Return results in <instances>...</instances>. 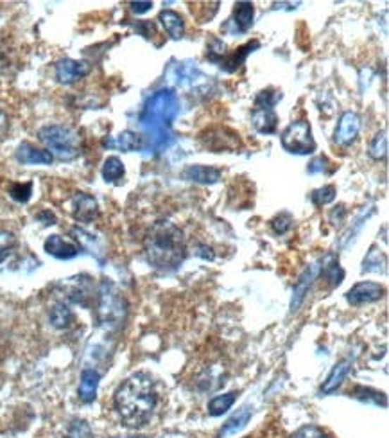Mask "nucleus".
<instances>
[{
	"label": "nucleus",
	"instance_id": "nucleus-37",
	"mask_svg": "<svg viewBox=\"0 0 389 438\" xmlns=\"http://www.w3.org/2000/svg\"><path fill=\"white\" fill-rule=\"evenodd\" d=\"M68 438H92L90 426L85 420H74L68 431Z\"/></svg>",
	"mask_w": 389,
	"mask_h": 438
},
{
	"label": "nucleus",
	"instance_id": "nucleus-42",
	"mask_svg": "<svg viewBox=\"0 0 389 438\" xmlns=\"http://www.w3.org/2000/svg\"><path fill=\"white\" fill-rule=\"evenodd\" d=\"M38 219H39V221H42V219H44V221H47V223H45V225H54V223H56V216L52 212H49V210H45V212L38 214Z\"/></svg>",
	"mask_w": 389,
	"mask_h": 438
},
{
	"label": "nucleus",
	"instance_id": "nucleus-24",
	"mask_svg": "<svg viewBox=\"0 0 389 438\" xmlns=\"http://www.w3.org/2000/svg\"><path fill=\"white\" fill-rule=\"evenodd\" d=\"M158 22L163 25L167 35H169L173 39H181L183 35H185V22H183V18H181L176 11H173V9H163V11H160Z\"/></svg>",
	"mask_w": 389,
	"mask_h": 438
},
{
	"label": "nucleus",
	"instance_id": "nucleus-1",
	"mask_svg": "<svg viewBox=\"0 0 389 438\" xmlns=\"http://www.w3.org/2000/svg\"><path fill=\"white\" fill-rule=\"evenodd\" d=\"M113 404L124 426L131 430L144 427L153 419L158 406L154 379L147 372L131 374L115 390Z\"/></svg>",
	"mask_w": 389,
	"mask_h": 438
},
{
	"label": "nucleus",
	"instance_id": "nucleus-3",
	"mask_svg": "<svg viewBox=\"0 0 389 438\" xmlns=\"http://www.w3.org/2000/svg\"><path fill=\"white\" fill-rule=\"evenodd\" d=\"M180 114V99L171 88L158 90L146 103L140 114V123L151 137V144L156 151H163L174 142V118Z\"/></svg>",
	"mask_w": 389,
	"mask_h": 438
},
{
	"label": "nucleus",
	"instance_id": "nucleus-30",
	"mask_svg": "<svg viewBox=\"0 0 389 438\" xmlns=\"http://www.w3.org/2000/svg\"><path fill=\"white\" fill-rule=\"evenodd\" d=\"M16 246H18V239L13 232L8 230H0V264L6 262L9 257L15 253Z\"/></svg>",
	"mask_w": 389,
	"mask_h": 438
},
{
	"label": "nucleus",
	"instance_id": "nucleus-18",
	"mask_svg": "<svg viewBox=\"0 0 389 438\" xmlns=\"http://www.w3.org/2000/svg\"><path fill=\"white\" fill-rule=\"evenodd\" d=\"M252 124L260 135H273L278 126V115L275 108L253 107L252 110Z\"/></svg>",
	"mask_w": 389,
	"mask_h": 438
},
{
	"label": "nucleus",
	"instance_id": "nucleus-28",
	"mask_svg": "<svg viewBox=\"0 0 389 438\" xmlns=\"http://www.w3.org/2000/svg\"><path fill=\"white\" fill-rule=\"evenodd\" d=\"M235 399H237L235 391H228V394L224 395H216V397L209 403V406H206V411H209V415H212V417H221V415L226 413V411L235 404Z\"/></svg>",
	"mask_w": 389,
	"mask_h": 438
},
{
	"label": "nucleus",
	"instance_id": "nucleus-10",
	"mask_svg": "<svg viewBox=\"0 0 389 438\" xmlns=\"http://www.w3.org/2000/svg\"><path fill=\"white\" fill-rule=\"evenodd\" d=\"M70 214L75 221L92 223L99 216V203L87 193H75L70 200Z\"/></svg>",
	"mask_w": 389,
	"mask_h": 438
},
{
	"label": "nucleus",
	"instance_id": "nucleus-7",
	"mask_svg": "<svg viewBox=\"0 0 389 438\" xmlns=\"http://www.w3.org/2000/svg\"><path fill=\"white\" fill-rule=\"evenodd\" d=\"M201 146L210 150L212 153H223V151H233L240 146L239 135L226 128H216V130L204 131L199 137Z\"/></svg>",
	"mask_w": 389,
	"mask_h": 438
},
{
	"label": "nucleus",
	"instance_id": "nucleus-29",
	"mask_svg": "<svg viewBox=\"0 0 389 438\" xmlns=\"http://www.w3.org/2000/svg\"><path fill=\"white\" fill-rule=\"evenodd\" d=\"M354 397L355 399L362 401V403L375 404V406L385 408V404H388V399H385L384 394H381V391H377V390H371V388H366V387L355 388Z\"/></svg>",
	"mask_w": 389,
	"mask_h": 438
},
{
	"label": "nucleus",
	"instance_id": "nucleus-6",
	"mask_svg": "<svg viewBox=\"0 0 389 438\" xmlns=\"http://www.w3.org/2000/svg\"><path fill=\"white\" fill-rule=\"evenodd\" d=\"M282 147L291 154H311L316 151V140L309 121L300 118L289 124L280 135Z\"/></svg>",
	"mask_w": 389,
	"mask_h": 438
},
{
	"label": "nucleus",
	"instance_id": "nucleus-38",
	"mask_svg": "<svg viewBox=\"0 0 389 438\" xmlns=\"http://www.w3.org/2000/svg\"><path fill=\"white\" fill-rule=\"evenodd\" d=\"M328 160H326L325 157H318L314 158L311 164H309V167H307V173L309 174H319V173H331L328 171Z\"/></svg>",
	"mask_w": 389,
	"mask_h": 438
},
{
	"label": "nucleus",
	"instance_id": "nucleus-22",
	"mask_svg": "<svg viewBox=\"0 0 389 438\" xmlns=\"http://www.w3.org/2000/svg\"><path fill=\"white\" fill-rule=\"evenodd\" d=\"M350 368H352V360H342L339 363L334 365V368L331 370L328 377L323 381L321 384V394L325 395H331L345 383L346 375L350 374Z\"/></svg>",
	"mask_w": 389,
	"mask_h": 438
},
{
	"label": "nucleus",
	"instance_id": "nucleus-19",
	"mask_svg": "<svg viewBox=\"0 0 389 438\" xmlns=\"http://www.w3.org/2000/svg\"><path fill=\"white\" fill-rule=\"evenodd\" d=\"M181 176L199 185H214L221 180V171L210 166H187Z\"/></svg>",
	"mask_w": 389,
	"mask_h": 438
},
{
	"label": "nucleus",
	"instance_id": "nucleus-43",
	"mask_svg": "<svg viewBox=\"0 0 389 438\" xmlns=\"http://www.w3.org/2000/svg\"><path fill=\"white\" fill-rule=\"evenodd\" d=\"M115 438H151V437H144V434H140V437H115Z\"/></svg>",
	"mask_w": 389,
	"mask_h": 438
},
{
	"label": "nucleus",
	"instance_id": "nucleus-41",
	"mask_svg": "<svg viewBox=\"0 0 389 438\" xmlns=\"http://www.w3.org/2000/svg\"><path fill=\"white\" fill-rule=\"evenodd\" d=\"M9 130V118L4 111L0 110V138H4V135L8 133Z\"/></svg>",
	"mask_w": 389,
	"mask_h": 438
},
{
	"label": "nucleus",
	"instance_id": "nucleus-32",
	"mask_svg": "<svg viewBox=\"0 0 389 438\" xmlns=\"http://www.w3.org/2000/svg\"><path fill=\"white\" fill-rule=\"evenodd\" d=\"M335 187L334 185H325V187H319V189H314L311 193V202L314 203L316 207H323V205H328L335 200Z\"/></svg>",
	"mask_w": 389,
	"mask_h": 438
},
{
	"label": "nucleus",
	"instance_id": "nucleus-23",
	"mask_svg": "<svg viewBox=\"0 0 389 438\" xmlns=\"http://www.w3.org/2000/svg\"><path fill=\"white\" fill-rule=\"evenodd\" d=\"M319 262H321V266H319V275L331 284V288H335V286L341 284L345 272H342L341 266H339L338 257H335L334 253H328V255L323 257Z\"/></svg>",
	"mask_w": 389,
	"mask_h": 438
},
{
	"label": "nucleus",
	"instance_id": "nucleus-27",
	"mask_svg": "<svg viewBox=\"0 0 389 438\" xmlns=\"http://www.w3.org/2000/svg\"><path fill=\"white\" fill-rule=\"evenodd\" d=\"M102 178H104V182L106 183H117L121 182L124 174H126V169H124V164L118 157H108L102 164V169H101Z\"/></svg>",
	"mask_w": 389,
	"mask_h": 438
},
{
	"label": "nucleus",
	"instance_id": "nucleus-39",
	"mask_svg": "<svg viewBox=\"0 0 389 438\" xmlns=\"http://www.w3.org/2000/svg\"><path fill=\"white\" fill-rule=\"evenodd\" d=\"M346 216V207L345 205H338L334 210L331 212V223L332 225H341L342 219H345Z\"/></svg>",
	"mask_w": 389,
	"mask_h": 438
},
{
	"label": "nucleus",
	"instance_id": "nucleus-14",
	"mask_svg": "<svg viewBox=\"0 0 389 438\" xmlns=\"http://www.w3.org/2000/svg\"><path fill=\"white\" fill-rule=\"evenodd\" d=\"M44 250L54 259H59V261H70L81 253V248L74 241H68L58 233L47 237V241L44 243Z\"/></svg>",
	"mask_w": 389,
	"mask_h": 438
},
{
	"label": "nucleus",
	"instance_id": "nucleus-4",
	"mask_svg": "<svg viewBox=\"0 0 389 438\" xmlns=\"http://www.w3.org/2000/svg\"><path fill=\"white\" fill-rule=\"evenodd\" d=\"M39 142L61 162H70L83 153V137L78 130L65 124H49L38 130Z\"/></svg>",
	"mask_w": 389,
	"mask_h": 438
},
{
	"label": "nucleus",
	"instance_id": "nucleus-16",
	"mask_svg": "<svg viewBox=\"0 0 389 438\" xmlns=\"http://www.w3.org/2000/svg\"><path fill=\"white\" fill-rule=\"evenodd\" d=\"M319 266L321 262H316V264H311L305 272L300 275L298 282L295 284V289H292V300H291V312H296L300 308H302L303 300H305L307 293L311 289L312 282L316 281V276L319 275Z\"/></svg>",
	"mask_w": 389,
	"mask_h": 438
},
{
	"label": "nucleus",
	"instance_id": "nucleus-17",
	"mask_svg": "<svg viewBox=\"0 0 389 438\" xmlns=\"http://www.w3.org/2000/svg\"><path fill=\"white\" fill-rule=\"evenodd\" d=\"M101 383V374L94 368H85L81 372V377H79V387H78V395L79 401L85 404L94 403L95 397H97V388Z\"/></svg>",
	"mask_w": 389,
	"mask_h": 438
},
{
	"label": "nucleus",
	"instance_id": "nucleus-25",
	"mask_svg": "<svg viewBox=\"0 0 389 438\" xmlns=\"http://www.w3.org/2000/svg\"><path fill=\"white\" fill-rule=\"evenodd\" d=\"M49 320H51V325L54 329L65 331L74 324V312L65 302H56L49 311Z\"/></svg>",
	"mask_w": 389,
	"mask_h": 438
},
{
	"label": "nucleus",
	"instance_id": "nucleus-20",
	"mask_svg": "<svg viewBox=\"0 0 389 438\" xmlns=\"http://www.w3.org/2000/svg\"><path fill=\"white\" fill-rule=\"evenodd\" d=\"M253 415V408L252 406H242L240 410H237V413H233L226 424L221 427L219 431V438H233L248 426V422L252 420Z\"/></svg>",
	"mask_w": 389,
	"mask_h": 438
},
{
	"label": "nucleus",
	"instance_id": "nucleus-40",
	"mask_svg": "<svg viewBox=\"0 0 389 438\" xmlns=\"http://www.w3.org/2000/svg\"><path fill=\"white\" fill-rule=\"evenodd\" d=\"M131 11L137 13V15H142V13L149 11L153 8V2H130Z\"/></svg>",
	"mask_w": 389,
	"mask_h": 438
},
{
	"label": "nucleus",
	"instance_id": "nucleus-5",
	"mask_svg": "<svg viewBox=\"0 0 389 438\" xmlns=\"http://www.w3.org/2000/svg\"><path fill=\"white\" fill-rule=\"evenodd\" d=\"M95 315H97L99 325L106 327L108 331H117L126 322V298L121 295V291L110 281H104L99 288Z\"/></svg>",
	"mask_w": 389,
	"mask_h": 438
},
{
	"label": "nucleus",
	"instance_id": "nucleus-9",
	"mask_svg": "<svg viewBox=\"0 0 389 438\" xmlns=\"http://www.w3.org/2000/svg\"><path fill=\"white\" fill-rule=\"evenodd\" d=\"M54 71H56V79H58L59 83L74 85L78 83L79 79H83L85 75H88V72H90V63L81 61V59L63 58L56 63Z\"/></svg>",
	"mask_w": 389,
	"mask_h": 438
},
{
	"label": "nucleus",
	"instance_id": "nucleus-26",
	"mask_svg": "<svg viewBox=\"0 0 389 438\" xmlns=\"http://www.w3.org/2000/svg\"><path fill=\"white\" fill-rule=\"evenodd\" d=\"M385 266H388L385 253L377 246H371L362 261V273H385Z\"/></svg>",
	"mask_w": 389,
	"mask_h": 438
},
{
	"label": "nucleus",
	"instance_id": "nucleus-31",
	"mask_svg": "<svg viewBox=\"0 0 389 438\" xmlns=\"http://www.w3.org/2000/svg\"><path fill=\"white\" fill-rule=\"evenodd\" d=\"M368 154H370L373 160H384L385 154H388V131H381L373 137V140L370 142L368 147Z\"/></svg>",
	"mask_w": 389,
	"mask_h": 438
},
{
	"label": "nucleus",
	"instance_id": "nucleus-21",
	"mask_svg": "<svg viewBox=\"0 0 389 438\" xmlns=\"http://www.w3.org/2000/svg\"><path fill=\"white\" fill-rule=\"evenodd\" d=\"M104 147H110V150H121L131 153V151H138L144 147V140L138 133L135 131H122L117 137H111L104 140Z\"/></svg>",
	"mask_w": 389,
	"mask_h": 438
},
{
	"label": "nucleus",
	"instance_id": "nucleus-12",
	"mask_svg": "<svg viewBox=\"0 0 389 438\" xmlns=\"http://www.w3.org/2000/svg\"><path fill=\"white\" fill-rule=\"evenodd\" d=\"M253 16H255V8L252 2H237L233 8V16L226 22L224 31L228 32H248L253 25Z\"/></svg>",
	"mask_w": 389,
	"mask_h": 438
},
{
	"label": "nucleus",
	"instance_id": "nucleus-34",
	"mask_svg": "<svg viewBox=\"0 0 389 438\" xmlns=\"http://www.w3.org/2000/svg\"><path fill=\"white\" fill-rule=\"evenodd\" d=\"M280 99H282V92L275 90V88H268V90H262V92H259V94H257L253 107L275 108Z\"/></svg>",
	"mask_w": 389,
	"mask_h": 438
},
{
	"label": "nucleus",
	"instance_id": "nucleus-8",
	"mask_svg": "<svg viewBox=\"0 0 389 438\" xmlns=\"http://www.w3.org/2000/svg\"><path fill=\"white\" fill-rule=\"evenodd\" d=\"M361 131V117L355 111H345L339 117L334 131V142L341 147H348L357 140Z\"/></svg>",
	"mask_w": 389,
	"mask_h": 438
},
{
	"label": "nucleus",
	"instance_id": "nucleus-15",
	"mask_svg": "<svg viewBox=\"0 0 389 438\" xmlns=\"http://www.w3.org/2000/svg\"><path fill=\"white\" fill-rule=\"evenodd\" d=\"M259 47H260L259 42L253 39V42H248V44L240 45V47L235 49L233 52H224V54L217 59L216 63L219 65L224 72H235L237 68L242 67L246 58H248V56L252 54L253 51H257Z\"/></svg>",
	"mask_w": 389,
	"mask_h": 438
},
{
	"label": "nucleus",
	"instance_id": "nucleus-36",
	"mask_svg": "<svg viewBox=\"0 0 389 438\" xmlns=\"http://www.w3.org/2000/svg\"><path fill=\"white\" fill-rule=\"evenodd\" d=\"M291 438H331L321 427L314 426V424H307V426H302L300 430H296L295 433L291 434Z\"/></svg>",
	"mask_w": 389,
	"mask_h": 438
},
{
	"label": "nucleus",
	"instance_id": "nucleus-2",
	"mask_svg": "<svg viewBox=\"0 0 389 438\" xmlns=\"http://www.w3.org/2000/svg\"><path fill=\"white\" fill-rule=\"evenodd\" d=\"M144 253L154 269L171 273L183 264L187 257L185 233L173 221L160 219L153 223L144 239Z\"/></svg>",
	"mask_w": 389,
	"mask_h": 438
},
{
	"label": "nucleus",
	"instance_id": "nucleus-13",
	"mask_svg": "<svg viewBox=\"0 0 389 438\" xmlns=\"http://www.w3.org/2000/svg\"><path fill=\"white\" fill-rule=\"evenodd\" d=\"M16 162L22 166H51L54 157L47 150H39L29 142H22L15 151Z\"/></svg>",
	"mask_w": 389,
	"mask_h": 438
},
{
	"label": "nucleus",
	"instance_id": "nucleus-35",
	"mask_svg": "<svg viewBox=\"0 0 389 438\" xmlns=\"http://www.w3.org/2000/svg\"><path fill=\"white\" fill-rule=\"evenodd\" d=\"M32 194V183L25 182V183H11L9 185V196L18 203H27L31 200Z\"/></svg>",
	"mask_w": 389,
	"mask_h": 438
},
{
	"label": "nucleus",
	"instance_id": "nucleus-11",
	"mask_svg": "<svg viewBox=\"0 0 389 438\" xmlns=\"http://www.w3.org/2000/svg\"><path fill=\"white\" fill-rule=\"evenodd\" d=\"M385 289L382 288L381 284L377 282H359L355 284L350 291L346 293V300L348 304L352 305H364V304H373V302H378L384 296Z\"/></svg>",
	"mask_w": 389,
	"mask_h": 438
},
{
	"label": "nucleus",
	"instance_id": "nucleus-33",
	"mask_svg": "<svg viewBox=\"0 0 389 438\" xmlns=\"http://www.w3.org/2000/svg\"><path fill=\"white\" fill-rule=\"evenodd\" d=\"M269 225H271L273 232H275L276 236H283V233H288L289 230L292 229V225H295V217H292V214L289 212H280L278 216L273 217Z\"/></svg>",
	"mask_w": 389,
	"mask_h": 438
}]
</instances>
